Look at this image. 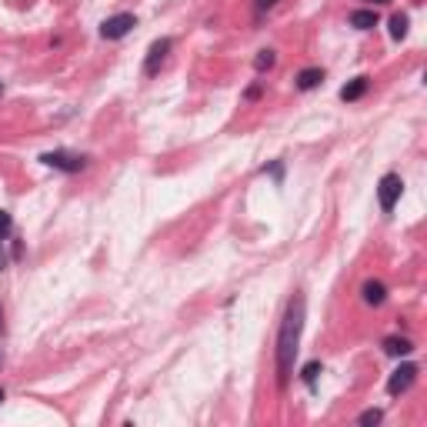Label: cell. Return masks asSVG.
Listing matches in <instances>:
<instances>
[{
    "instance_id": "cell-1",
    "label": "cell",
    "mask_w": 427,
    "mask_h": 427,
    "mask_svg": "<svg viewBox=\"0 0 427 427\" xmlns=\"http://www.w3.org/2000/svg\"><path fill=\"white\" fill-rule=\"evenodd\" d=\"M304 317H307V301H304V294H294L287 301L284 321H280V330H277V347H274L277 387L280 391L291 384V374H294V357H297V347H301Z\"/></svg>"
},
{
    "instance_id": "cell-2",
    "label": "cell",
    "mask_w": 427,
    "mask_h": 427,
    "mask_svg": "<svg viewBox=\"0 0 427 427\" xmlns=\"http://www.w3.org/2000/svg\"><path fill=\"white\" fill-rule=\"evenodd\" d=\"M40 164H47L53 171H64V174H77V171L87 167V157L77 151H47L40 154Z\"/></svg>"
},
{
    "instance_id": "cell-3",
    "label": "cell",
    "mask_w": 427,
    "mask_h": 427,
    "mask_svg": "<svg viewBox=\"0 0 427 427\" xmlns=\"http://www.w3.org/2000/svg\"><path fill=\"white\" fill-rule=\"evenodd\" d=\"M401 194H404L401 174H384V177H380V184H377V204H380V210H384V214H391V210L398 207Z\"/></svg>"
},
{
    "instance_id": "cell-4",
    "label": "cell",
    "mask_w": 427,
    "mask_h": 427,
    "mask_svg": "<svg viewBox=\"0 0 427 427\" xmlns=\"http://www.w3.org/2000/svg\"><path fill=\"white\" fill-rule=\"evenodd\" d=\"M134 27H137V17H134V14H114V17H107L101 24V37L103 40H121Z\"/></svg>"
},
{
    "instance_id": "cell-5",
    "label": "cell",
    "mask_w": 427,
    "mask_h": 427,
    "mask_svg": "<svg viewBox=\"0 0 427 427\" xmlns=\"http://www.w3.org/2000/svg\"><path fill=\"white\" fill-rule=\"evenodd\" d=\"M414 380H417V364H401L394 374L387 377V394H391V398H401V394L411 391Z\"/></svg>"
},
{
    "instance_id": "cell-6",
    "label": "cell",
    "mask_w": 427,
    "mask_h": 427,
    "mask_svg": "<svg viewBox=\"0 0 427 427\" xmlns=\"http://www.w3.org/2000/svg\"><path fill=\"white\" fill-rule=\"evenodd\" d=\"M171 47H174V40H171V37H160V40H154L151 51H147V60H144V74H147V77L157 74V71H160V64L167 60Z\"/></svg>"
},
{
    "instance_id": "cell-7",
    "label": "cell",
    "mask_w": 427,
    "mask_h": 427,
    "mask_svg": "<svg viewBox=\"0 0 427 427\" xmlns=\"http://www.w3.org/2000/svg\"><path fill=\"white\" fill-rule=\"evenodd\" d=\"M367 87H371V77H354L351 84H344V87H341V101L344 103H354V101H361V97H364V94H367Z\"/></svg>"
},
{
    "instance_id": "cell-8",
    "label": "cell",
    "mask_w": 427,
    "mask_h": 427,
    "mask_svg": "<svg viewBox=\"0 0 427 427\" xmlns=\"http://www.w3.org/2000/svg\"><path fill=\"white\" fill-rule=\"evenodd\" d=\"M361 297L367 307H380V304L387 301V287L380 284V280H364V287H361Z\"/></svg>"
},
{
    "instance_id": "cell-9",
    "label": "cell",
    "mask_w": 427,
    "mask_h": 427,
    "mask_svg": "<svg viewBox=\"0 0 427 427\" xmlns=\"http://www.w3.org/2000/svg\"><path fill=\"white\" fill-rule=\"evenodd\" d=\"M347 24L357 27V30H371V27H377V10H371V7H357V10H351Z\"/></svg>"
},
{
    "instance_id": "cell-10",
    "label": "cell",
    "mask_w": 427,
    "mask_h": 427,
    "mask_svg": "<svg viewBox=\"0 0 427 427\" xmlns=\"http://www.w3.org/2000/svg\"><path fill=\"white\" fill-rule=\"evenodd\" d=\"M321 80H324V71H321V67H304L301 74L294 77L297 90H314V87H321Z\"/></svg>"
},
{
    "instance_id": "cell-11",
    "label": "cell",
    "mask_w": 427,
    "mask_h": 427,
    "mask_svg": "<svg viewBox=\"0 0 427 427\" xmlns=\"http://www.w3.org/2000/svg\"><path fill=\"white\" fill-rule=\"evenodd\" d=\"M384 354H391V357H407V354L414 351V344L407 341V337H384Z\"/></svg>"
},
{
    "instance_id": "cell-12",
    "label": "cell",
    "mask_w": 427,
    "mask_h": 427,
    "mask_svg": "<svg viewBox=\"0 0 427 427\" xmlns=\"http://www.w3.org/2000/svg\"><path fill=\"white\" fill-rule=\"evenodd\" d=\"M407 30H411V17H407V14H394V17H391V37H394V40H404Z\"/></svg>"
},
{
    "instance_id": "cell-13",
    "label": "cell",
    "mask_w": 427,
    "mask_h": 427,
    "mask_svg": "<svg viewBox=\"0 0 427 427\" xmlns=\"http://www.w3.org/2000/svg\"><path fill=\"white\" fill-rule=\"evenodd\" d=\"M274 64H277V53L271 51V47H267V51H257V57H254V71H257V74L271 71Z\"/></svg>"
},
{
    "instance_id": "cell-14",
    "label": "cell",
    "mask_w": 427,
    "mask_h": 427,
    "mask_svg": "<svg viewBox=\"0 0 427 427\" xmlns=\"http://www.w3.org/2000/svg\"><path fill=\"white\" fill-rule=\"evenodd\" d=\"M324 367H321V361H310V364H304V371H301V377H304V384L307 387H314V380H317V374H321Z\"/></svg>"
},
{
    "instance_id": "cell-15",
    "label": "cell",
    "mask_w": 427,
    "mask_h": 427,
    "mask_svg": "<svg viewBox=\"0 0 427 427\" xmlns=\"http://www.w3.org/2000/svg\"><path fill=\"white\" fill-rule=\"evenodd\" d=\"M10 230H14V217H10V210H3V207H0V241H7V237H10Z\"/></svg>"
},
{
    "instance_id": "cell-16",
    "label": "cell",
    "mask_w": 427,
    "mask_h": 427,
    "mask_svg": "<svg viewBox=\"0 0 427 427\" xmlns=\"http://www.w3.org/2000/svg\"><path fill=\"white\" fill-rule=\"evenodd\" d=\"M380 417H384V411L371 407V411H364V414L357 417V424H380Z\"/></svg>"
},
{
    "instance_id": "cell-17",
    "label": "cell",
    "mask_w": 427,
    "mask_h": 427,
    "mask_svg": "<svg viewBox=\"0 0 427 427\" xmlns=\"http://www.w3.org/2000/svg\"><path fill=\"white\" fill-rule=\"evenodd\" d=\"M264 174L274 177V184H284V160H274V164H267V167H264Z\"/></svg>"
},
{
    "instance_id": "cell-18",
    "label": "cell",
    "mask_w": 427,
    "mask_h": 427,
    "mask_svg": "<svg viewBox=\"0 0 427 427\" xmlns=\"http://www.w3.org/2000/svg\"><path fill=\"white\" fill-rule=\"evenodd\" d=\"M274 3H277V0H254V14L260 17V14H267V10H271Z\"/></svg>"
},
{
    "instance_id": "cell-19",
    "label": "cell",
    "mask_w": 427,
    "mask_h": 427,
    "mask_svg": "<svg viewBox=\"0 0 427 427\" xmlns=\"http://www.w3.org/2000/svg\"><path fill=\"white\" fill-rule=\"evenodd\" d=\"M257 97H260V84H254L251 90H247V101H257Z\"/></svg>"
},
{
    "instance_id": "cell-20",
    "label": "cell",
    "mask_w": 427,
    "mask_h": 427,
    "mask_svg": "<svg viewBox=\"0 0 427 427\" xmlns=\"http://www.w3.org/2000/svg\"><path fill=\"white\" fill-rule=\"evenodd\" d=\"M0 330H3V307H0Z\"/></svg>"
},
{
    "instance_id": "cell-21",
    "label": "cell",
    "mask_w": 427,
    "mask_h": 427,
    "mask_svg": "<svg viewBox=\"0 0 427 427\" xmlns=\"http://www.w3.org/2000/svg\"><path fill=\"white\" fill-rule=\"evenodd\" d=\"M3 398H7V394H3V387H0V404H3Z\"/></svg>"
},
{
    "instance_id": "cell-22",
    "label": "cell",
    "mask_w": 427,
    "mask_h": 427,
    "mask_svg": "<svg viewBox=\"0 0 427 427\" xmlns=\"http://www.w3.org/2000/svg\"><path fill=\"white\" fill-rule=\"evenodd\" d=\"M371 3H387V0H371Z\"/></svg>"
},
{
    "instance_id": "cell-23",
    "label": "cell",
    "mask_w": 427,
    "mask_h": 427,
    "mask_svg": "<svg viewBox=\"0 0 427 427\" xmlns=\"http://www.w3.org/2000/svg\"><path fill=\"white\" fill-rule=\"evenodd\" d=\"M0 97H3V84H0Z\"/></svg>"
}]
</instances>
